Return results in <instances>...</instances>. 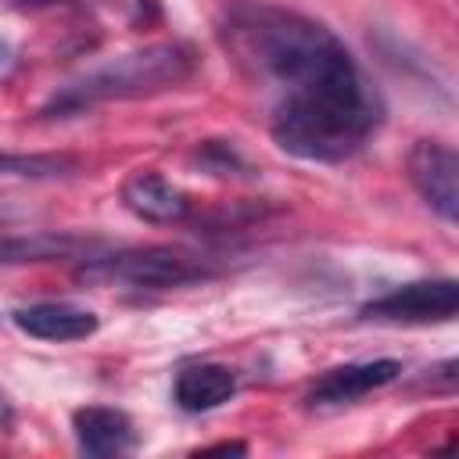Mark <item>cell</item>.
Masks as SVG:
<instances>
[{
  "instance_id": "cell-1",
  "label": "cell",
  "mask_w": 459,
  "mask_h": 459,
  "mask_svg": "<svg viewBox=\"0 0 459 459\" xmlns=\"http://www.w3.org/2000/svg\"><path fill=\"white\" fill-rule=\"evenodd\" d=\"M215 36L244 79L269 93V136L283 154L337 165L377 133L380 93L323 22L265 0H233Z\"/></svg>"
},
{
  "instance_id": "cell-2",
  "label": "cell",
  "mask_w": 459,
  "mask_h": 459,
  "mask_svg": "<svg viewBox=\"0 0 459 459\" xmlns=\"http://www.w3.org/2000/svg\"><path fill=\"white\" fill-rule=\"evenodd\" d=\"M194 72H197V54L190 43H183V39L147 43V47L126 50V54L90 68L86 75L57 86L50 93V100L43 104V115L68 118V115H79V111H90V108L111 104V100L158 97V93L186 86L194 79Z\"/></svg>"
},
{
  "instance_id": "cell-3",
  "label": "cell",
  "mask_w": 459,
  "mask_h": 459,
  "mask_svg": "<svg viewBox=\"0 0 459 459\" xmlns=\"http://www.w3.org/2000/svg\"><path fill=\"white\" fill-rule=\"evenodd\" d=\"M212 273L215 265L201 255L169 244H147V247H122L111 255L82 258L75 280L90 287H122V290H176L208 280Z\"/></svg>"
},
{
  "instance_id": "cell-4",
  "label": "cell",
  "mask_w": 459,
  "mask_h": 459,
  "mask_svg": "<svg viewBox=\"0 0 459 459\" xmlns=\"http://www.w3.org/2000/svg\"><path fill=\"white\" fill-rule=\"evenodd\" d=\"M459 308V283L452 276L437 280H416L402 283L359 308L369 323H405V326H427V323H452Z\"/></svg>"
},
{
  "instance_id": "cell-5",
  "label": "cell",
  "mask_w": 459,
  "mask_h": 459,
  "mask_svg": "<svg viewBox=\"0 0 459 459\" xmlns=\"http://www.w3.org/2000/svg\"><path fill=\"white\" fill-rule=\"evenodd\" d=\"M409 183L445 222L459 219V158L445 140H416L405 158Z\"/></svg>"
},
{
  "instance_id": "cell-6",
  "label": "cell",
  "mask_w": 459,
  "mask_h": 459,
  "mask_svg": "<svg viewBox=\"0 0 459 459\" xmlns=\"http://www.w3.org/2000/svg\"><path fill=\"white\" fill-rule=\"evenodd\" d=\"M402 377L398 359H369V362H344L326 369L305 394L308 409H341L351 402H362L366 394L394 384Z\"/></svg>"
},
{
  "instance_id": "cell-7",
  "label": "cell",
  "mask_w": 459,
  "mask_h": 459,
  "mask_svg": "<svg viewBox=\"0 0 459 459\" xmlns=\"http://www.w3.org/2000/svg\"><path fill=\"white\" fill-rule=\"evenodd\" d=\"M122 204L143 219V222H154V226H172V222H183L190 215V197L172 183L165 179L161 172L154 169H136L122 179V190H118Z\"/></svg>"
},
{
  "instance_id": "cell-8",
  "label": "cell",
  "mask_w": 459,
  "mask_h": 459,
  "mask_svg": "<svg viewBox=\"0 0 459 459\" xmlns=\"http://www.w3.org/2000/svg\"><path fill=\"white\" fill-rule=\"evenodd\" d=\"M11 323L36 337V341H50V344H72V341H86L100 330L97 312L79 308L72 301H36V305H22L11 312Z\"/></svg>"
},
{
  "instance_id": "cell-9",
  "label": "cell",
  "mask_w": 459,
  "mask_h": 459,
  "mask_svg": "<svg viewBox=\"0 0 459 459\" xmlns=\"http://www.w3.org/2000/svg\"><path fill=\"white\" fill-rule=\"evenodd\" d=\"M72 430L75 445L86 455L108 459V455H126L136 448V427L122 409L111 405H82L72 412Z\"/></svg>"
},
{
  "instance_id": "cell-10",
  "label": "cell",
  "mask_w": 459,
  "mask_h": 459,
  "mask_svg": "<svg viewBox=\"0 0 459 459\" xmlns=\"http://www.w3.org/2000/svg\"><path fill=\"white\" fill-rule=\"evenodd\" d=\"M100 251L97 240L75 233H0V265H29V262H65V258H93Z\"/></svg>"
},
{
  "instance_id": "cell-11",
  "label": "cell",
  "mask_w": 459,
  "mask_h": 459,
  "mask_svg": "<svg viewBox=\"0 0 459 459\" xmlns=\"http://www.w3.org/2000/svg\"><path fill=\"white\" fill-rule=\"evenodd\" d=\"M237 394V373L222 362L183 366L172 380V402L183 412H212Z\"/></svg>"
},
{
  "instance_id": "cell-12",
  "label": "cell",
  "mask_w": 459,
  "mask_h": 459,
  "mask_svg": "<svg viewBox=\"0 0 459 459\" xmlns=\"http://www.w3.org/2000/svg\"><path fill=\"white\" fill-rule=\"evenodd\" d=\"M79 169L75 158L68 154H14V151H0V176H14V179H61L72 176Z\"/></svg>"
}]
</instances>
